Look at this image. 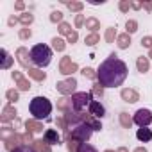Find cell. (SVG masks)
Returning <instances> with one entry per match:
<instances>
[{
  "label": "cell",
  "mask_w": 152,
  "mask_h": 152,
  "mask_svg": "<svg viewBox=\"0 0 152 152\" xmlns=\"http://www.w3.org/2000/svg\"><path fill=\"white\" fill-rule=\"evenodd\" d=\"M127 64L122 59H118L116 54H111L104 63H100L97 70V81L104 88H116L122 86L127 79Z\"/></svg>",
  "instance_id": "obj_1"
},
{
  "label": "cell",
  "mask_w": 152,
  "mask_h": 152,
  "mask_svg": "<svg viewBox=\"0 0 152 152\" xmlns=\"http://www.w3.org/2000/svg\"><path fill=\"white\" fill-rule=\"evenodd\" d=\"M31 61L38 68H45L52 61V48L45 43H38L31 48Z\"/></svg>",
  "instance_id": "obj_2"
},
{
  "label": "cell",
  "mask_w": 152,
  "mask_h": 152,
  "mask_svg": "<svg viewBox=\"0 0 152 152\" xmlns=\"http://www.w3.org/2000/svg\"><path fill=\"white\" fill-rule=\"evenodd\" d=\"M29 111L34 116V120L48 118V115L52 113V102L47 97H34L29 104Z\"/></svg>",
  "instance_id": "obj_3"
},
{
  "label": "cell",
  "mask_w": 152,
  "mask_h": 152,
  "mask_svg": "<svg viewBox=\"0 0 152 152\" xmlns=\"http://www.w3.org/2000/svg\"><path fill=\"white\" fill-rule=\"evenodd\" d=\"M93 127L88 124V122H83V124H77V125H73L72 131H68V140L70 141H79V143H86L91 134H93Z\"/></svg>",
  "instance_id": "obj_4"
},
{
  "label": "cell",
  "mask_w": 152,
  "mask_h": 152,
  "mask_svg": "<svg viewBox=\"0 0 152 152\" xmlns=\"http://www.w3.org/2000/svg\"><path fill=\"white\" fill-rule=\"evenodd\" d=\"M72 100V111L75 113H83V109L86 106H90L91 102V93H86V91H77V93H73L70 97Z\"/></svg>",
  "instance_id": "obj_5"
},
{
  "label": "cell",
  "mask_w": 152,
  "mask_h": 152,
  "mask_svg": "<svg viewBox=\"0 0 152 152\" xmlns=\"http://www.w3.org/2000/svg\"><path fill=\"white\" fill-rule=\"evenodd\" d=\"M77 70H79V64L75 63V61H72L70 56L61 57V61H59V72L63 75H72V73H75Z\"/></svg>",
  "instance_id": "obj_6"
},
{
  "label": "cell",
  "mask_w": 152,
  "mask_h": 152,
  "mask_svg": "<svg viewBox=\"0 0 152 152\" xmlns=\"http://www.w3.org/2000/svg\"><path fill=\"white\" fill-rule=\"evenodd\" d=\"M56 88H57V91L61 95H73V93H77V91H75V88H77V81H75L73 77H68L66 81H59L56 84Z\"/></svg>",
  "instance_id": "obj_7"
},
{
  "label": "cell",
  "mask_w": 152,
  "mask_h": 152,
  "mask_svg": "<svg viewBox=\"0 0 152 152\" xmlns=\"http://www.w3.org/2000/svg\"><path fill=\"white\" fill-rule=\"evenodd\" d=\"M132 120H134L136 125H140V127H147L148 124H152V113H150L148 109H138V111L134 113Z\"/></svg>",
  "instance_id": "obj_8"
},
{
  "label": "cell",
  "mask_w": 152,
  "mask_h": 152,
  "mask_svg": "<svg viewBox=\"0 0 152 152\" xmlns=\"http://www.w3.org/2000/svg\"><path fill=\"white\" fill-rule=\"evenodd\" d=\"M15 57H16V61H18L23 68H27V70L32 68V66H31V63H32V61H31V52H29L25 47H20V48L16 50V56H15Z\"/></svg>",
  "instance_id": "obj_9"
},
{
  "label": "cell",
  "mask_w": 152,
  "mask_h": 152,
  "mask_svg": "<svg viewBox=\"0 0 152 152\" xmlns=\"http://www.w3.org/2000/svg\"><path fill=\"white\" fill-rule=\"evenodd\" d=\"M120 97H122V100H124V102H129V104H134V102H138V100H140L138 91H136V90H132V88H124V90L120 91Z\"/></svg>",
  "instance_id": "obj_10"
},
{
  "label": "cell",
  "mask_w": 152,
  "mask_h": 152,
  "mask_svg": "<svg viewBox=\"0 0 152 152\" xmlns=\"http://www.w3.org/2000/svg\"><path fill=\"white\" fill-rule=\"evenodd\" d=\"M88 109H90V115L95 116V118H102V116L106 115V107H104L99 100H91L90 106H88Z\"/></svg>",
  "instance_id": "obj_11"
},
{
  "label": "cell",
  "mask_w": 152,
  "mask_h": 152,
  "mask_svg": "<svg viewBox=\"0 0 152 152\" xmlns=\"http://www.w3.org/2000/svg\"><path fill=\"white\" fill-rule=\"evenodd\" d=\"M16 109H15V106H11V104H7L4 109H2V115H0V120H2V124H7V122H11V120H15L16 118Z\"/></svg>",
  "instance_id": "obj_12"
},
{
  "label": "cell",
  "mask_w": 152,
  "mask_h": 152,
  "mask_svg": "<svg viewBox=\"0 0 152 152\" xmlns=\"http://www.w3.org/2000/svg\"><path fill=\"white\" fill-rule=\"evenodd\" d=\"M4 143H6V148L13 152L16 147H20V143H23V141H22V134L15 132V134H11L9 138H6V140H4Z\"/></svg>",
  "instance_id": "obj_13"
},
{
  "label": "cell",
  "mask_w": 152,
  "mask_h": 152,
  "mask_svg": "<svg viewBox=\"0 0 152 152\" xmlns=\"http://www.w3.org/2000/svg\"><path fill=\"white\" fill-rule=\"evenodd\" d=\"M43 140L48 143V145H56V143H61V136L57 134V131L54 129H47L45 134H43Z\"/></svg>",
  "instance_id": "obj_14"
},
{
  "label": "cell",
  "mask_w": 152,
  "mask_h": 152,
  "mask_svg": "<svg viewBox=\"0 0 152 152\" xmlns=\"http://www.w3.org/2000/svg\"><path fill=\"white\" fill-rule=\"evenodd\" d=\"M25 129L27 132H41L43 131V124L39 120H34V118H29L25 122Z\"/></svg>",
  "instance_id": "obj_15"
},
{
  "label": "cell",
  "mask_w": 152,
  "mask_h": 152,
  "mask_svg": "<svg viewBox=\"0 0 152 152\" xmlns=\"http://www.w3.org/2000/svg\"><path fill=\"white\" fill-rule=\"evenodd\" d=\"M136 138H138L140 141L147 143V141H150V140H152V131H150L148 127H140V129H138V132H136Z\"/></svg>",
  "instance_id": "obj_16"
},
{
  "label": "cell",
  "mask_w": 152,
  "mask_h": 152,
  "mask_svg": "<svg viewBox=\"0 0 152 152\" xmlns=\"http://www.w3.org/2000/svg\"><path fill=\"white\" fill-rule=\"evenodd\" d=\"M27 73H29L31 79H34V81H38V83H43V81L47 79V73L41 72L39 68H31V70H27Z\"/></svg>",
  "instance_id": "obj_17"
},
{
  "label": "cell",
  "mask_w": 152,
  "mask_h": 152,
  "mask_svg": "<svg viewBox=\"0 0 152 152\" xmlns=\"http://www.w3.org/2000/svg\"><path fill=\"white\" fill-rule=\"evenodd\" d=\"M116 45H118V48H122V50L129 48V47H131V36H129L127 32L118 34V38H116Z\"/></svg>",
  "instance_id": "obj_18"
},
{
  "label": "cell",
  "mask_w": 152,
  "mask_h": 152,
  "mask_svg": "<svg viewBox=\"0 0 152 152\" xmlns=\"http://www.w3.org/2000/svg\"><path fill=\"white\" fill-rule=\"evenodd\" d=\"M136 68H138V72H140V73H145V72L150 68L148 57H147V56H140V57L136 59Z\"/></svg>",
  "instance_id": "obj_19"
},
{
  "label": "cell",
  "mask_w": 152,
  "mask_h": 152,
  "mask_svg": "<svg viewBox=\"0 0 152 152\" xmlns=\"http://www.w3.org/2000/svg\"><path fill=\"white\" fill-rule=\"evenodd\" d=\"M0 54H2V64H0V68H2V70H9L11 64H13V61H15V57H11L6 48H2V52H0Z\"/></svg>",
  "instance_id": "obj_20"
},
{
  "label": "cell",
  "mask_w": 152,
  "mask_h": 152,
  "mask_svg": "<svg viewBox=\"0 0 152 152\" xmlns=\"http://www.w3.org/2000/svg\"><path fill=\"white\" fill-rule=\"evenodd\" d=\"M118 116H120V125H122L124 129H131V125L134 124V120L131 118V115H129V113H125V111H122Z\"/></svg>",
  "instance_id": "obj_21"
},
{
  "label": "cell",
  "mask_w": 152,
  "mask_h": 152,
  "mask_svg": "<svg viewBox=\"0 0 152 152\" xmlns=\"http://www.w3.org/2000/svg\"><path fill=\"white\" fill-rule=\"evenodd\" d=\"M84 25H86V29H90L91 32H97V31L100 29V22H99L95 16H90V18H86Z\"/></svg>",
  "instance_id": "obj_22"
},
{
  "label": "cell",
  "mask_w": 152,
  "mask_h": 152,
  "mask_svg": "<svg viewBox=\"0 0 152 152\" xmlns=\"http://www.w3.org/2000/svg\"><path fill=\"white\" fill-rule=\"evenodd\" d=\"M52 47H54V50L56 52H63L64 48H66V41L63 39V38H52Z\"/></svg>",
  "instance_id": "obj_23"
},
{
  "label": "cell",
  "mask_w": 152,
  "mask_h": 152,
  "mask_svg": "<svg viewBox=\"0 0 152 152\" xmlns=\"http://www.w3.org/2000/svg\"><path fill=\"white\" fill-rule=\"evenodd\" d=\"M18 20H20V23H22L23 27H29V25L34 22V16H32L31 13H22V15L18 16Z\"/></svg>",
  "instance_id": "obj_24"
},
{
  "label": "cell",
  "mask_w": 152,
  "mask_h": 152,
  "mask_svg": "<svg viewBox=\"0 0 152 152\" xmlns=\"http://www.w3.org/2000/svg\"><path fill=\"white\" fill-rule=\"evenodd\" d=\"M115 38H118V36H116V29H115V27H107V29H106V34H104L106 43H115Z\"/></svg>",
  "instance_id": "obj_25"
},
{
  "label": "cell",
  "mask_w": 152,
  "mask_h": 152,
  "mask_svg": "<svg viewBox=\"0 0 152 152\" xmlns=\"http://www.w3.org/2000/svg\"><path fill=\"white\" fill-rule=\"evenodd\" d=\"M99 41H100V36H99L97 32H91V34H88V36L84 38V43H86L88 47H95Z\"/></svg>",
  "instance_id": "obj_26"
},
{
  "label": "cell",
  "mask_w": 152,
  "mask_h": 152,
  "mask_svg": "<svg viewBox=\"0 0 152 152\" xmlns=\"http://www.w3.org/2000/svg\"><path fill=\"white\" fill-rule=\"evenodd\" d=\"M34 147H36L39 152H50V145H48L45 140H36V141H34Z\"/></svg>",
  "instance_id": "obj_27"
},
{
  "label": "cell",
  "mask_w": 152,
  "mask_h": 152,
  "mask_svg": "<svg viewBox=\"0 0 152 152\" xmlns=\"http://www.w3.org/2000/svg\"><path fill=\"white\" fill-rule=\"evenodd\" d=\"M66 6H68V9H70L72 13H81L83 7H84L83 2H66Z\"/></svg>",
  "instance_id": "obj_28"
},
{
  "label": "cell",
  "mask_w": 152,
  "mask_h": 152,
  "mask_svg": "<svg viewBox=\"0 0 152 152\" xmlns=\"http://www.w3.org/2000/svg\"><path fill=\"white\" fill-rule=\"evenodd\" d=\"M125 29H127V34H129V36H131V34H134V32L138 31V22H136V20H127Z\"/></svg>",
  "instance_id": "obj_29"
},
{
  "label": "cell",
  "mask_w": 152,
  "mask_h": 152,
  "mask_svg": "<svg viewBox=\"0 0 152 152\" xmlns=\"http://www.w3.org/2000/svg\"><path fill=\"white\" fill-rule=\"evenodd\" d=\"M6 99H7L11 104H15V102L20 99V95H18V90H7V91H6Z\"/></svg>",
  "instance_id": "obj_30"
},
{
  "label": "cell",
  "mask_w": 152,
  "mask_h": 152,
  "mask_svg": "<svg viewBox=\"0 0 152 152\" xmlns=\"http://www.w3.org/2000/svg\"><path fill=\"white\" fill-rule=\"evenodd\" d=\"M81 73L84 75L86 79H97V72L93 70V68H90V66H86V68H83L81 70Z\"/></svg>",
  "instance_id": "obj_31"
},
{
  "label": "cell",
  "mask_w": 152,
  "mask_h": 152,
  "mask_svg": "<svg viewBox=\"0 0 152 152\" xmlns=\"http://www.w3.org/2000/svg\"><path fill=\"white\" fill-rule=\"evenodd\" d=\"M16 86H18L20 91H29V90H31V83H29V79H25V77L20 79V81L16 83Z\"/></svg>",
  "instance_id": "obj_32"
},
{
  "label": "cell",
  "mask_w": 152,
  "mask_h": 152,
  "mask_svg": "<svg viewBox=\"0 0 152 152\" xmlns=\"http://www.w3.org/2000/svg\"><path fill=\"white\" fill-rule=\"evenodd\" d=\"M77 152H97V148L90 143H79L77 145Z\"/></svg>",
  "instance_id": "obj_33"
},
{
  "label": "cell",
  "mask_w": 152,
  "mask_h": 152,
  "mask_svg": "<svg viewBox=\"0 0 152 152\" xmlns=\"http://www.w3.org/2000/svg\"><path fill=\"white\" fill-rule=\"evenodd\" d=\"M50 22L52 23H63V13L61 11H52L50 13Z\"/></svg>",
  "instance_id": "obj_34"
},
{
  "label": "cell",
  "mask_w": 152,
  "mask_h": 152,
  "mask_svg": "<svg viewBox=\"0 0 152 152\" xmlns=\"http://www.w3.org/2000/svg\"><path fill=\"white\" fill-rule=\"evenodd\" d=\"M70 32H72V27H70V23H66V22L59 23V34H63V36H68Z\"/></svg>",
  "instance_id": "obj_35"
},
{
  "label": "cell",
  "mask_w": 152,
  "mask_h": 152,
  "mask_svg": "<svg viewBox=\"0 0 152 152\" xmlns=\"http://www.w3.org/2000/svg\"><path fill=\"white\" fill-rule=\"evenodd\" d=\"M32 36V31L29 29V27H23V29H20V32H18V38L20 39H29Z\"/></svg>",
  "instance_id": "obj_36"
},
{
  "label": "cell",
  "mask_w": 152,
  "mask_h": 152,
  "mask_svg": "<svg viewBox=\"0 0 152 152\" xmlns=\"http://www.w3.org/2000/svg\"><path fill=\"white\" fill-rule=\"evenodd\" d=\"M118 9H120L122 13H127L129 9H132V7H131V0H120V4H118Z\"/></svg>",
  "instance_id": "obj_37"
},
{
  "label": "cell",
  "mask_w": 152,
  "mask_h": 152,
  "mask_svg": "<svg viewBox=\"0 0 152 152\" xmlns=\"http://www.w3.org/2000/svg\"><path fill=\"white\" fill-rule=\"evenodd\" d=\"M13 152H36V148H34L32 145H20V147H16Z\"/></svg>",
  "instance_id": "obj_38"
},
{
  "label": "cell",
  "mask_w": 152,
  "mask_h": 152,
  "mask_svg": "<svg viewBox=\"0 0 152 152\" xmlns=\"http://www.w3.org/2000/svg\"><path fill=\"white\" fill-rule=\"evenodd\" d=\"M91 91H93L95 95L102 97V95H104V86H102L100 83H95V84H93V88H91Z\"/></svg>",
  "instance_id": "obj_39"
},
{
  "label": "cell",
  "mask_w": 152,
  "mask_h": 152,
  "mask_svg": "<svg viewBox=\"0 0 152 152\" xmlns=\"http://www.w3.org/2000/svg\"><path fill=\"white\" fill-rule=\"evenodd\" d=\"M77 39H79V34H77V31H72V32L66 36V41H68V43H72V45H73L75 41H77Z\"/></svg>",
  "instance_id": "obj_40"
},
{
  "label": "cell",
  "mask_w": 152,
  "mask_h": 152,
  "mask_svg": "<svg viewBox=\"0 0 152 152\" xmlns=\"http://www.w3.org/2000/svg\"><path fill=\"white\" fill-rule=\"evenodd\" d=\"M56 125H57V127H61V129H64V131H68V124H66L64 116H59V118H56Z\"/></svg>",
  "instance_id": "obj_41"
},
{
  "label": "cell",
  "mask_w": 152,
  "mask_h": 152,
  "mask_svg": "<svg viewBox=\"0 0 152 152\" xmlns=\"http://www.w3.org/2000/svg\"><path fill=\"white\" fill-rule=\"evenodd\" d=\"M141 47L152 50V36H145V38H141Z\"/></svg>",
  "instance_id": "obj_42"
},
{
  "label": "cell",
  "mask_w": 152,
  "mask_h": 152,
  "mask_svg": "<svg viewBox=\"0 0 152 152\" xmlns=\"http://www.w3.org/2000/svg\"><path fill=\"white\" fill-rule=\"evenodd\" d=\"M84 15H77V16H75V27H77V29H81L83 25H84Z\"/></svg>",
  "instance_id": "obj_43"
},
{
  "label": "cell",
  "mask_w": 152,
  "mask_h": 152,
  "mask_svg": "<svg viewBox=\"0 0 152 152\" xmlns=\"http://www.w3.org/2000/svg\"><path fill=\"white\" fill-rule=\"evenodd\" d=\"M22 141H23V143H34V140H32V132H25V134H22Z\"/></svg>",
  "instance_id": "obj_44"
},
{
  "label": "cell",
  "mask_w": 152,
  "mask_h": 152,
  "mask_svg": "<svg viewBox=\"0 0 152 152\" xmlns=\"http://www.w3.org/2000/svg\"><path fill=\"white\" fill-rule=\"evenodd\" d=\"M11 77H13L15 83H18L20 79H23V75H22V72H13V73H11Z\"/></svg>",
  "instance_id": "obj_45"
},
{
  "label": "cell",
  "mask_w": 152,
  "mask_h": 152,
  "mask_svg": "<svg viewBox=\"0 0 152 152\" xmlns=\"http://www.w3.org/2000/svg\"><path fill=\"white\" fill-rule=\"evenodd\" d=\"M15 9H16V11H23V9H25V4L22 2V0H18V2L15 4Z\"/></svg>",
  "instance_id": "obj_46"
},
{
  "label": "cell",
  "mask_w": 152,
  "mask_h": 152,
  "mask_svg": "<svg viewBox=\"0 0 152 152\" xmlns=\"http://www.w3.org/2000/svg\"><path fill=\"white\" fill-rule=\"evenodd\" d=\"M131 7L138 11V9H141V7H143V2H131Z\"/></svg>",
  "instance_id": "obj_47"
},
{
  "label": "cell",
  "mask_w": 152,
  "mask_h": 152,
  "mask_svg": "<svg viewBox=\"0 0 152 152\" xmlns=\"http://www.w3.org/2000/svg\"><path fill=\"white\" fill-rule=\"evenodd\" d=\"M18 22H20V20H18V18H15V16H11V18L7 20V23H9V27H13V25H16Z\"/></svg>",
  "instance_id": "obj_48"
},
{
  "label": "cell",
  "mask_w": 152,
  "mask_h": 152,
  "mask_svg": "<svg viewBox=\"0 0 152 152\" xmlns=\"http://www.w3.org/2000/svg\"><path fill=\"white\" fill-rule=\"evenodd\" d=\"M143 9H147L148 13H152V2H143Z\"/></svg>",
  "instance_id": "obj_49"
},
{
  "label": "cell",
  "mask_w": 152,
  "mask_h": 152,
  "mask_svg": "<svg viewBox=\"0 0 152 152\" xmlns=\"http://www.w3.org/2000/svg\"><path fill=\"white\" fill-rule=\"evenodd\" d=\"M104 2H106V0H90V4H91V6H102Z\"/></svg>",
  "instance_id": "obj_50"
},
{
  "label": "cell",
  "mask_w": 152,
  "mask_h": 152,
  "mask_svg": "<svg viewBox=\"0 0 152 152\" xmlns=\"http://www.w3.org/2000/svg\"><path fill=\"white\" fill-rule=\"evenodd\" d=\"M134 152H147V148L145 147H138V148H134Z\"/></svg>",
  "instance_id": "obj_51"
},
{
  "label": "cell",
  "mask_w": 152,
  "mask_h": 152,
  "mask_svg": "<svg viewBox=\"0 0 152 152\" xmlns=\"http://www.w3.org/2000/svg\"><path fill=\"white\" fill-rule=\"evenodd\" d=\"M116 152H129V148H125V147H120V148H118Z\"/></svg>",
  "instance_id": "obj_52"
},
{
  "label": "cell",
  "mask_w": 152,
  "mask_h": 152,
  "mask_svg": "<svg viewBox=\"0 0 152 152\" xmlns=\"http://www.w3.org/2000/svg\"><path fill=\"white\" fill-rule=\"evenodd\" d=\"M147 57H148V59L152 57V50H148V56H147Z\"/></svg>",
  "instance_id": "obj_53"
},
{
  "label": "cell",
  "mask_w": 152,
  "mask_h": 152,
  "mask_svg": "<svg viewBox=\"0 0 152 152\" xmlns=\"http://www.w3.org/2000/svg\"><path fill=\"white\" fill-rule=\"evenodd\" d=\"M104 152H115V150H104Z\"/></svg>",
  "instance_id": "obj_54"
}]
</instances>
